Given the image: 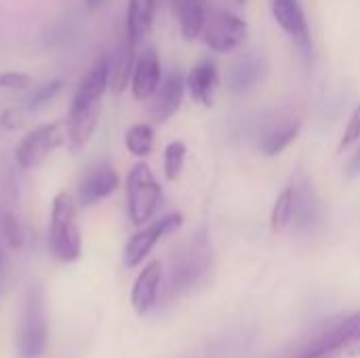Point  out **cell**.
I'll list each match as a JSON object with an SVG mask.
<instances>
[{
	"instance_id": "52a82bcc",
	"label": "cell",
	"mask_w": 360,
	"mask_h": 358,
	"mask_svg": "<svg viewBox=\"0 0 360 358\" xmlns=\"http://www.w3.org/2000/svg\"><path fill=\"white\" fill-rule=\"evenodd\" d=\"M65 143V122H44L34 127L15 148V165L21 171H34L46 162V158Z\"/></svg>"
},
{
	"instance_id": "8992f818",
	"label": "cell",
	"mask_w": 360,
	"mask_h": 358,
	"mask_svg": "<svg viewBox=\"0 0 360 358\" xmlns=\"http://www.w3.org/2000/svg\"><path fill=\"white\" fill-rule=\"evenodd\" d=\"M360 354V310L304 344L300 358H354Z\"/></svg>"
},
{
	"instance_id": "30bf717a",
	"label": "cell",
	"mask_w": 360,
	"mask_h": 358,
	"mask_svg": "<svg viewBox=\"0 0 360 358\" xmlns=\"http://www.w3.org/2000/svg\"><path fill=\"white\" fill-rule=\"evenodd\" d=\"M118 184H120V177L116 169L108 162H97L80 177L74 198L78 207L86 209L112 196L118 190Z\"/></svg>"
},
{
	"instance_id": "7c38bea8",
	"label": "cell",
	"mask_w": 360,
	"mask_h": 358,
	"mask_svg": "<svg viewBox=\"0 0 360 358\" xmlns=\"http://www.w3.org/2000/svg\"><path fill=\"white\" fill-rule=\"evenodd\" d=\"M160 82H162L160 57H158L156 49L148 46L135 59V68H133V76H131V93L137 101H148L156 93Z\"/></svg>"
},
{
	"instance_id": "277c9868",
	"label": "cell",
	"mask_w": 360,
	"mask_h": 358,
	"mask_svg": "<svg viewBox=\"0 0 360 358\" xmlns=\"http://www.w3.org/2000/svg\"><path fill=\"white\" fill-rule=\"evenodd\" d=\"M49 321L40 287H30L23 300L19 327H17V354L19 358H40L46 350Z\"/></svg>"
},
{
	"instance_id": "e0dca14e",
	"label": "cell",
	"mask_w": 360,
	"mask_h": 358,
	"mask_svg": "<svg viewBox=\"0 0 360 358\" xmlns=\"http://www.w3.org/2000/svg\"><path fill=\"white\" fill-rule=\"evenodd\" d=\"M158 0H127V21H124V36L139 44L154 25Z\"/></svg>"
},
{
	"instance_id": "9c48e42d",
	"label": "cell",
	"mask_w": 360,
	"mask_h": 358,
	"mask_svg": "<svg viewBox=\"0 0 360 358\" xmlns=\"http://www.w3.org/2000/svg\"><path fill=\"white\" fill-rule=\"evenodd\" d=\"M181 224H184V215L181 213H171V215H165V217L152 222L150 226L141 228L139 232H135L124 245V255H122L124 266L127 268H137L152 253L156 243L162 236H167V234L175 232L177 228H181Z\"/></svg>"
},
{
	"instance_id": "cb8c5ba5",
	"label": "cell",
	"mask_w": 360,
	"mask_h": 358,
	"mask_svg": "<svg viewBox=\"0 0 360 358\" xmlns=\"http://www.w3.org/2000/svg\"><path fill=\"white\" fill-rule=\"evenodd\" d=\"M293 190L291 186L285 188L281 192V196L276 198L274 203V209H272V217H270V226L274 232H285L291 224H293Z\"/></svg>"
},
{
	"instance_id": "1f68e13d",
	"label": "cell",
	"mask_w": 360,
	"mask_h": 358,
	"mask_svg": "<svg viewBox=\"0 0 360 358\" xmlns=\"http://www.w3.org/2000/svg\"><path fill=\"white\" fill-rule=\"evenodd\" d=\"M236 2H238V4H245V0H236Z\"/></svg>"
},
{
	"instance_id": "6da1fadb",
	"label": "cell",
	"mask_w": 360,
	"mask_h": 358,
	"mask_svg": "<svg viewBox=\"0 0 360 358\" xmlns=\"http://www.w3.org/2000/svg\"><path fill=\"white\" fill-rule=\"evenodd\" d=\"M110 89V55H101L84 78L78 82L68 116H65V143L72 154H80L93 139L99 116L101 101Z\"/></svg>"
},
{
	"instance_id": "ba28073f",
	"label": "cell",
	"mask_w": 360,
	"mask_h": 358,
	"mask_svg": "<svg viewBox=\"0 0 360 358\" xmlns=\"http://www.w3.org/2000/svg\"><path fill=\"white\" fill-rule=\"evenodd\" d=\"M202 40L215 53L234 51L247 36V23L230 11L209 8L202 25Z\"/></svg>"
},
{
	"instance_id": "44dd1931",
	"label": "cell",
	"mask_w": 360,
	"mask_h": 358,
	"mask_svg": "<svg viewBox=\"0 0 360 358\" xmlns=\"http://www.w3.org/2000/svg\"><path fill=\"white\" fill-rule=\"evenodd\" d=\"M175 11L179 19V30L184 38L194 40L202 34L207 8L198 0H175Z\"/></svg>"
},
{
	"instance_id": "2e32d148",
	"label": "cell",
	"mask_w": 360,
	"mask_h": 358,
	"mask_svg": "<svg viewBox=\"0 0 360 358\" xmlns=\"http://www.w3.org/2000/svg\"><path fill=\"white\" fill-rule=\"evenodd\" d=\"M268 74V61L264 55L251 51L245 57H240L228 72V87L236 93L247 91L255 87L264 76Z\"/></svg>"
},
{
	"instance_id": "3957f363",
	"label": "cell",
	"mask_w": 360,
	"mask_h": 358,
	"mask_svg": "<svg viewBox=\"0 0 360 358\" xmlns=\"http://www.w3.org/2000/svg\"><path fill=\"white\" fill-rule=\"evenodd\" d=\"M213 264V249L207 232L194 234L173 257L169 283H167V295L175 298L190 287H194L198 281H202Z\"/></svg>"
},
{
	"instance_id": "8fae6325",
	"label": "cell",
	"mask_w": 360,
	"mask_h": 358,
	"mask_svg": "<svg viewBox=\"0 0 360 358\" xmlns=\"http://www.w3.org/2000/svg\"><path fill=\"white\" fill-rule=\"evenodd\" d=\"M291 190H293V224L297 232H312L321 222H323V205L321 198L314 190V186L310 184V179L300 173L293 181H291Z\"/></svg>"
},
{
	"instance_id": "ac0fdd59",
	"label": "cell",
	"mask_w": 360,
	"mask_h": 358,
	"mask_svg": "<svg viewBox=\"0 0 360 358\" xmlns=\"http://www.w3.org/2000/svg\"><path fill=\"white\" fill-rule=\"evenodd\" d=\"M137 59V44H133L127 36L122 38L114 57H110V91L120 95L127 87H131V76Z\"/></svg>"
},
{
	"instance_id": "4316f807",
	"label": "cell",
	"mask_w": 360,
	"mask_h": 358,
	"mask_svg": "<svg viewBox=\"0 0 360 358\" xmlns=\"http://www.w3.org/2000/svg\"><path fill=\"white\" fill-rule=\"evenodd\" d=\"M0 89L8 93H21L32 89V76L19 70H4L0 72Z\"/></svg>"
},
{
	"instance_id": "83f0119b",
	"label": "cell",
	"mask_w": 360,
	"mask_h": 358,
	"mask_svg": "<svg viewBox=\"0 0 360 358\" xmlns=\"http://www.w3.org/2000/svg\"><path fill=\"white\" fill-rule=\"evenodd\" d=\"M25 114H30L23 106H13L6 108L0 116V127L6 131H17L25 124Z\"/></svg>"
},
{
	"instance_id": "d6986e66",
	"label": "cell",
	"mask_w": 360,
	"mask_h": 358,
	"mask_svg": "<svg viewBox=\"0 0 360 358\" xmlns=\"http://www.w3.org/2000/svg\"><path fill=\"white\" fill-rule=\"evenodd\" d=\"M219 82V74H217V65L211 59H202L200 63H196L188 76L186 87L190 89V95L196 103L200 106H211L213 103V93L217 89Z\"/></svg>"
},
{
	"instance_id": "603a6c76",
	"label": "cell",
	"mask_w": 360,
	"mask_h": 358,
	"mask_svg": "<svg viewBox=\"0 0 360 358\" xmlns=\"http://www.w3.org/2000/svg\"><path fill=\"white\" fill-rule=\"evenodd\" d=\"M63 87H65V82H63L61 78H55V80H49V82H44V84H40V87H34V89L30 91V95L25 97L23 108H25L27 112H38V110L46 108V106L63 91Z\"/></svg>"
},
{
	"instance_id": "9a60e30c",
	"label": "cell",
	"mask_w": 360,
	"mask_h": 358,
	"mask_svg": "<svg viewBox=\"0 0 360 358\" xmlns=\"http://www.w3.org/2000/svg\"><path fill=\"white\" fill-rule=\"evenodd\" d=\"M272 15L302 49H310V27L300 0H272Z\"/></svg>"
},
{
	"instance_id": "f1b7e54d",
	"label": "cell",
	"mask_w": 360,
	"mask_h": 358,
	"mask_svg": "<svg viewBox=\"0 0 360 358\" xmlns=\"http://www.w3.org/2000/svg\"><path fill=\"white\" fill-rule=\"evenodd\" d=\"M359 139H360V103L356 106V110H354V114H352V118H350V122H348V127H346V131H344V137H342L340 148H342V150H346V148H350L352 143H356Z\"/></svg>"
},
{
	"instance_id": "ffe728a7",
	"label": "cell",
	"mask_w": 360,
	"mask_h": 358,
	"mask_svg": "<svg viewBox=\"0 0 360 358\" xmlns=\"http://www.w3.org/2000/svg\"><path fill=\"white\" fill-rule=\"evenodd\" d=\"M300 127L302 122L300 120H281L278 124L270 127L264 135H262V152L266 156H276L281 154L283 150H287L295 139H297V133H300Z\"/></svg>"
},
{
	"instance_id": "d6a6232c",
	"label": "cell",
	"mask_w": 360,
	"mask_h": 358,
	"mask_svg": "<svg viewBox=\"0 0 360 358\" xmlns=\"http://www.w3.org/2000/svg\"><path fill=\"white\" fill-rule=\"evenodd\" d=\"M0 217H2V213H0Z\"/></svg>"
},
{
	"instance_id": "f546056e",
	"label": "cell",
	"mask_w": 360,
	"mask_h": 358,
	"mask_svg": "<svg viewBox=\"0 0 360 358\" xmlns=\"http://www.w3.org/2000/svg\"><path fill=\"white\" fill-rule=\"evenodd\" d=\"M346 173H348L350 177L360 175V150L350 158V162H348V167H346Z\"/></svg>"
},
{
	"instance_id": "484cf974",
	"label": "cell",
	"mask_w": 360,
	"mask_h": 358,
	"mask_svg": "<svg viewBox=\"0 0 360 358\" xmlns=\"http://www.w3.org/2000/svg\"><path fill=\"white\" fill-rule=\"evenodd\" d=\"M0 234L4 236V241L13 249H19L23 245V228H21V222L11 211L2 213V217H0Z\"/></svg>"
},
{
	"instance_id": "7a4b0ae2",
	"label": "cell",
	"mask_w": 360,
	"mask_h": 358,
	"mask_svg": "<svg viewBox=\"0 0 360 358\" xmlns=\"http://www.w3.org/2000/svg\"><path fill=\"white\" fill-rule=\"evenodd\" d=\"M78 203L70 192L55 194L49 217V249L61 264H72L82 253V236L76 222Z\"/></svg>"
},
{
	"instance_id": "5bb4252c",
	"label": "cell",
	"mask_w": 360,
	"mask_h": 358,
	"mask_svg": "<svg viewBox=\"0 0 360 358\" xmlns=\"http://www.w3.org/2000/svg\"><path fill=\"white\" fill-rule=\"evenodd\" d=\"M160 283H162V264L160 262L146 264L131 289V306L139 317L148 314L158 302Z\"/></svg>"
},
{
	"instance_id": "4dcf8cb0",
	"label": "cell",
	"mask_w": 360,
	"mask_h": 358,
	"mask_svg": "<svg viewBox=\"0 0 360 358\" xmlns=\"http://www.w3.org/2000/svg\"><path fill=\"white\" fill-rule=\"evenodd\" d=\"M101 2H103V0H86V6H89L91 11H93V8H97V6H99Z\"/></svg>"
},
{
	"instance_id": "7402d4cb",
	"label": "cell",
	"mask_w": 360,
	"mask_h": 358,
	"mask_svg": "<svg viewBox=\"0 0 360 358\" xmlns=\"http://www.w3.org/2000/svg\"><path fill=\"white\" fill-rule=\"evenodd\" d=\"M124 148L131 156L146 158L154 150V129L146 122H137L124 133Z\"/></svg>"
},
{
	"instance_id": "4fadbf2b",
	"label": "cell",
	"mask_w": 360,
	"mask_h": 358,
	"mask_svg": "<svg viewBox=\"0 0 360 358\" xmlns=\"http://www.w3.org/2000/svg\"><path fill=\"white\" fill-rule=\"evenodd\" d=\"M184 91H186V82L184 76L179 72H171L162 78L160 87L156 89V93L148 99V112L152 116V120L156 122H167L173 114H177V110L181 108L184 101Z\"/></svg>"
},
{
	"instance_id": "d4e9b609",
	"label": "cell",
	"mask_w": 360,
	"mask_h": 358,
	"mask_svg": "<svg viewBox=\"0 0 360 358\" xmlns=\"http://www.w3.org/2000/svg\"><path fill=\"white\" fill-rule=\"evenodd\" d=\"M186 143L184 141H171L165 148V158H162V167H165V177L169 181L179 179L181 171H184V162H186Z\"/></svg>"
},
{
	"instance_id": "5b68a950",
	"label": "cell",
	"mask_w": 360,
	"mask_h": 358,
	"mask_svg": "<svg viewBox=\"0 0 360 358\" xmlns=\"http://www.w3.org/2000/svg\"><path fill=\"white\" fill-rule=\"evenodd\" d=\"M124 192H127V213L131 224L146 226L154 217L162 200V188L156 181L148 162H137L131 167L124 179Z\"/></svg>"
}]
</instances>
